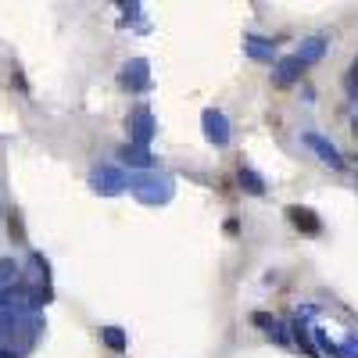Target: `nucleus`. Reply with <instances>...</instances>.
<instances>
[{"label":"nucleus","mask_w":358,"mask_h":358,"mask_svg":"<svg viewBox=\"0 0 358 358\" xmlns=\"http://www.w3.org/2000/svg\"><path fill=\"white\" fill-rule=\"evenodd\" d=\"M94 190L97 194H122V187H126V176L118 172V169H101V172H94Z\"/></svg>","instance_id":"nucleus-3"},{"label":"nucleus","mask_w":358,"mask_h":358,"mask_svg":"<svg viewBox=\"0 0 358 358\" xmlns=\"http://www.w3.org/2000/svg\"><path fill=\"white\" fill-rule=\"evenodd\" d=\"M301 72H305V65H301V57H297V54L280 57V62H276V86H294L297 79H301Z\"/></svg>","instance_id":"nucleus-4"},{"label":"nucleus","mask_w":358,"mask_h":358,"mask_svg":"<svg viewBox=\"0 0 358 358\" xmlns=\"http://www.w3.org/2000/svg\"><path fill=\"white\" fill-rule=\"evenodd\" d=\"M251 319H255V326H265V330H268V334H273V330H276V319H273V315H268V312H255Z\"/></svg>","instance_id":"nucleus-13"},{"label":"nucleus","mask_w":358,"mask_h":358,"mask_svg":"<svg viewBox=\"0 0 358 358\" xmlns=\"http://www.w3.org/2000/svg\"><path fill=\"white\" fill-rule=\"evenodd\" d=\"M15 330V315L11 312H0V334H11Z\"/></svg>","instance_id":"nucleus-14"},{"label":"nucleus","mask_w":358,"mask_h":358,"mask_svg":"<svg viewBox=\"0 0 358 358\" xmlns=\"http://www.w3.org/2000/svg\"><path fill=\"white\" fill-rule=\"evenodd\" d=\"M151 136H155V118H151V111H147V108H140L133 115V143L136 147H147V143H151Z\"/></svg>","instance_id":"nucleus-6"},{"label":"nucleus","mask_w":358,"mask_h":358,"mask_svg":"<svg viewBox=\"0 0 358 358\" xmlns=\"http://www.w3.org/2000/svg\"><path fill=\"white\" fill-rule=\"evenodd\" d=\"M147 69H151V65H147L143 57H136V62H129V65L122 69V76H118V79H122V86H129V90H147V86H151V76H147Z\"/></svg>","instance_id":"nucleus-5"},{"label":"nucleus","mask_w":358,"mask_h":358,"mask_svg":"<svg viewBox=\"0 0 358 358\" xmlns=\"http://www.w3.org/2000/svg\"><path fill=\"white\" fill-rule=\"evenodd\" d=\"M322 54H326V40L322 36H312V40L301 43V54H297V57H301V65H315Z\"/></svg>","instance_id":"nucleus-10"},{"label":"nucleus","mask_w":358,"mask_h":358,"mask_svg":"<svg viewBox=\"0 0 358 358\" xmlns=\"http://www.w3.org/2000/svg\"><path fill=\"white\" fill-rule=\"evenodd\" d=\"M201 126H204V136L212 140L215 147H226L229 143V122L219 108H204L201 111Z\"/></svg>","instance_id":"nucleus-1"},{"label":"nucleus","mask_w":358,"mask_h":358,"mask_svg":"<svg viewBox=\"0 0 358 358\" xmlns=\"http://www.w3.org/2000/svg\"><path fill=\"white\" fill-rule=\"evenodd\" d=\"M236 176H241V187H244L248 194H255V197H262V194H265V179H262L251 165H241V172H236Z\"/></svg>","instance_id":"nucleus-8"},{"label":"nucleus","mask_w":358,"mask_h":358,"mask_svg":"<svg viewBox=\"0 0 358 358\" xmlns=\"http://www.w3.org/2000/svg\"><path fill=\"white\" fill-rule=\"evenodd\" d=\"M305 143L312 147V151L326 162V165H330V169H344V158H341V151H337V147L330 143V140H326V136H319V133H305Z\"/></svg>","instance_id":"nucleus-2"},{"label":"nucleus","mask_w":358,"mask_h":358,"mask_svg":"<svg viewBox=\"0 0 358 358\" xmlns=\"http://www.w3.org/2000/svg\"><path fill=\"white\" fill-rule=\"evenodd\" d=\"M287 215H290V222L301 229V233H312V236L319 233V219L308 212V208H297V204H294V208H287Z\"/></svg>","instance_id":"nucleus-7"},{"label":"nucleus","mask_w":358,"mask_h":358,"mask_svg":"<svg viewBox=\"0 0 358 358\" xmlns=\"http://www.w3.org/2000/svg\"><path fill=\"white\" fill-rule=\"evenodd\" d=\"M15 273V265L11 262H0V276H11Z\"/></svg>","instance_id":"nucleus-16"},{"label":"nucleus","mask_w":358,"mask_h":358,"mask_svg":"<svg viewBox=\"0 0 358 358\" xmlns=\"http://www.w3.org/2000/svg\"><path fill=\"white\" fill-rule=\"evenodd\" d=\"M348 86H351V90H358V62L351 65V76H348Z\"/></svg>","instance_id":"nucleus-15"},{"label":"nucleus","mask_w":358,"mask_h":358,"mask_svg":"<svg viewBox=\"0 0 358 358\" xmlns=\"http://www.w3.org/2000/svg\"><path fill=\"white\" fill-rule=\"evenodd\" d=\"M118 155H122V162H126V165H136V169H147V165L155 162V158H151V151H147V147H136V143L122 147Z\"/></svg>","instance_id":"nucleus-9"},{"label":"nucleus","mask_w":358,"mask_h":358,"mask_svg":"<svg viewBox=\"0 0 358 358\" xmlns=\"http://www.w3.org/2000/svg\"><path fill=\"white\" fill-rule=\"evenodd\" d=\"M101 337H104V344H108L111 351H126V334L118 330V326H104Z\"/></svg>","instance_id":"nucleus-12"},{"label":"nucleus","mask_w":358,"mask_h":358,"mask_svg":"<svg viewBox=\"0 0 358 358\" xmlns=\"http://www.w3.org/2000/svg\"><path fill=\"white\" fill-rule=\"evenodd\" d=\"M248 54L255 57V62H273V54H276V47L268 43V40H262V36H248Z\"/></svg>","instance_id":"nucleus-11"}]
</instances>
